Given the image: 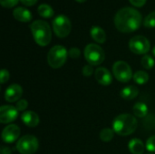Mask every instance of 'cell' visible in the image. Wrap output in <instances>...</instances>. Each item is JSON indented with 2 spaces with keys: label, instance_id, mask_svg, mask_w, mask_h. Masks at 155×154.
<instances>
[{
  "label": "cell",
  "instance_id": "1",
  "mask_svg": "<svg viewBox=\"0 0 155 154\" xmlns=\"http://www.w3.org/2000/svg\"><path fill=\"white\" fill-rule=\"evenodd\" d=\"M142 20V15L136 9L124 7L116 13L114 25L122 33H132L141 26Z\"/></svg>",
  "mask_w": 155,
  "mask_h": 154
},
{
  "label": "cell",
  "instance_id": "2",
  "mask_svg": "<svg viewBox=\"0 0 155 154\" xmlns=\"http://www.w3.org/2000/svg\"><path fill=\"white\" fill-rule=\"evenodd\" d=\"M137 125V120L134 115L123 113L114 120L113 130L121 136H128L135 132Z\"/></svg>",
  "mask_w": 155,
  "mask_h": 154
},
{
  "label": "cell",
  "instance_id": "3",
  "mask_svg": "<svg viewBox=\"0 0 155 154\" xmlns=\"http://www.w3.org/2000/svg\"><path fill=\"white\" fill-rule=\"evenodd\" d=\"M30 29L35 43L40 46H46L52 40V31L49 24L44 20H35L30 25Z\"/></svg>",
  "mask_w": 155,
  "mask_h": 154
},
{
  "label": "cell",
  "instance_id": "4",
  "mask_svg": "<svg viewBox=\"0 0 155 154\" xmlns=\"http://www.w3.org/2000/svg\"><path fill=\"white\" fill-rule=\"evenodd\" d=\"M67 56H68V52L65 47L62 45H54L48 52L47 54L48 64L54 69L61 68L65 64Z\"/></svg>",
  "mask_w": 155,
  "mask_h": 154
},
{
  "label": "cell",
  "instance_id": "5",
  "mask_svg": "<svg viewBox=\"0 0 155 154\" xmlns=\"http://www.w3.org/2000/svg\"><path fill=\"white\" fill-rule=\"evenodd\" d=\"M84 58L91 65H100L105 58L104 52L101 46L94 44H89L84 48Z\"/></svg>",
  "mask_w": 155,
  "mask_h": 154
},
{
  "label": "cell",
  "instance_id": "6",
  "mask_svg": "<svg viewBox=\"0 0 155 154\" xmlns=\"http://www.w3.org/2000/svg\"><path fill=\"white\" fill-rule=\"evenodd\" d=\"M52 25L55 35L60 38L66 37L72 30V24L70 19L64 15H57L53 20Z\"/></svg>",
  "mask_w": 155,
  "mask_h": 154
},
{
  "label": "cell",
  "instance_id": "7",
  "mask_svg": "<svg viewBox=\"0 0 155 154\" xmlns=\"http://www.w3.org/2000/svg\"><path fill=\"white\" fill-rule=\"evenodd\" d=\"M39 143L34 135H25L16 143V150L21 154H34L38 150Z\"/></svg>",
  "mask_w": 155,
  "mask_h": 154
},
{
  "label": "cell",
  "instance_id": "8",
  "mask_svg": "<svg viewBox=\"0 0 155 154\" xmlns=\"http://www.w3.org/2000/svg\"><path fill=\"white\" fill-rule=\"evenodd\" d=\"M113 73L114 77L121 83H127L134 76L132 68L124 61L115 62L113 66Z\"/></svg>",
  "mask_w": 155,
  "mask_h": 154
},
{
  "label": "cell",
  "instance_id": "9",
  "mask_svg": "<svg viewBox=\"0 0 155 154\" xmlns=\"http://www.w3.org/2000/svg\"><path fill=\"white\" fill-rule=\"evenodd\" d=\"M129 48L135 54H145L150 51V41L143 35H136L129 41Z\"/></svg>",
  "mask_w": 155,
  "mask_h": 154
},
{
  "label": "cell",
  "instance_id": "10",
  "mask_svg": "<svg viewBox=\"0 0 155 154\" xmlns=\"http://www.w3.org/2000/svg\"><path fill=\"white\" fill-rule=\"evenodd\" d=\"M18 110L12 105H3L0 108V123H9L14 122L18 116Z\"/></svg>",
  "mask_w": 155,
  "mask_h": 154
},
{
  "label": "cell",
  "instance_id": "11",
  "mask_svg": "<svg viewBox=\"0 0 155 154\" xmlns=\"http://www.w3.org/2000/svg\"><path fill=\"white\" fill-rule=\"evenodd\" d=\"M20 135V128L15 124L7 125L2 132V140L5 143H13Z\"/></svg>",
  "mask_w": 155,
  "mask_h": 154
},
{
  "label": "cell",
  "instance_id": "12",
  "mask_svg": "<svg viewBox=\"0 0 155 154\" xmlns=\"http://www.w3.org/2000/svg\"><path fill=\"white\" fill-rule=\"evenodd\" d=\"M23 94V89L19 84H14L9 85L5 92V99L8 103L18 102Z\"/></svg>",
  "mask_w": 155,
  "mask_h": 154
},
{
  "label": "cell",
  "instance_id": "13",
  "mask_svg": "<svg viewBox=\"0 0 155 154\" xmlns=\"http://www.w3.org/2000/svg\"><path fill=\"white\" fill-rule=\"evenodd\" d=\"M95 80L102 85L107 86L112 84L113 77L109 70L104 67H98L94 72Z\"/></svg>",
  "mask_w": 155,
  "mask_h": 154
},
{
  "label": "cell",
  "instance_id": "14",
  "mask_svg": "<svg viewBox=\"0 0 155 154\" xmlns=\"http://www.w3.org/2000/svg\"><path fill=\"white\" fill-rule=\"evenodd\" d=\"M22 122L28 127H36L39 124V116L33 111H25L21 115Z\"/></svg>",
  "mask_w": 155,
  "mask_h": 154
},
{
  "label": "cell",
  "instance_id": "15",
  "mask_svg": "<svg viewBox=\"0 0 155 154\" xmlns=\"http://www.w3.org/2000/svg\"><path fill=\"white\" fill-rule=\"evenodd\" d=\"M13 16L15 17V19H16L19 22H23V23H27L29 21L32 20L33 15L32 13L24 7H16L14 9L13 11Z\"/></svg>",
  "mask_w": 155,
  "mask_h": 154
},
{
  "label": "cell",
  "instance_id": "16",
  "mask_svg": "<svg viewBox=\"0 0 155 154\" xmlns=\"http://www.w3.org/2000/svg\"><path fill=\"white\" fill-rule=\"evenodd\" d=\"M128 148H129V151L131 152V153L143 154L145 150V145L140 139L134 138L129 142Z\"/></svg>",
  "mask_w": 155,
  "mask_h": 154
},
{
  "label": "cell",
  "instance_id": "17",
  "mask_svg": "<svg viewBox=\"0 0 155 154\" xmlns=\"http://www.w3.org/2000/svg\"><path fill=\"white\" fill-rule=\"evenodd\" d=\"M90 34H91V36L92 38L99 43V44H104L106 40V34H105V32L103 28H101L100 26H97V25H94L91 28V31H90Z\"/></svg>",
  "mask_w": 155,
  "mask_h": 154
},
{
  "label": "cell",
  "instance_id": "18",
  "mask_svg": "<svg viewBox=\"0 0 155 154\" xmlns=\"http://www.w3.org/2000/svg\"><path fill=\"white\" fill-rule=\"evenodd\" d=\"M138 93H139L138 88L135 87V86H134V85H130V86L124 87L121 91L120 95H121V97L123 99L130 101V100H133V99L136 98L137 95H138Z\"/></svg>",
  "mask_w": 155,
  "mask_h": 154
},
{
  "label": "cell",
  "instance_id": "19",
  "mask_svg": "<svg viewBox=\"0 0 155 154\" xmlns=\"http://www.w3.org/2000/svg\"><path fill=\"white\" fill-rule=\"evenodd\" d=\"M133 111H134V113L136 117L144 118L148 114V106L144 103L140 102V103H137L134 104Z\"/></svg>",
  "mask_w": 155,
  "mask_h": 154
},
{
  "label": "cell",
  "instance_id": "20",
  "mask_svg": "<svg viewBox=\"0 0 155 154\" xmlns=\"http://www.w3.org/2000/svg\"><path fill=\"white\" fill-rule=\"evenodd\" d=\"M37 12H38L39 15L44 17V18H50L54 14V9L49 5H47V4L40 5L38 6V8H37Z\"/></svg>",
  "mask_w": 155,
  "mask_h": 154
},
{
  "label": "cell",
  "instance_id": "21",
  "mask_svg": "<svg viewBox=\"0 0 155 154\" xmlns=\"http://www.w3.org/2000/svg\"><path fill=\"white\" fill-rule=\"evenodd\" d=\"M134 82L138 84H145L149 81V75L144 71H137L133 76Z\"/></svg>",
  "mask_w": 155,
  "mask_h": 154
},
{
  "label": "cell",
  "instance_id": "22",
  "mask_svg": "<svg viewBox=\"0 0 155 154\" xmlns=\"http://www.w3.org/2000/svg\"><path fill=\"white\" fill-rule=\"evenodd\" d=\"M114 135V130L109 129V128H105V129H103L101 131V133H100V139L103 142L108 143V142H111L113 140Z\"/></svg>",
  "mask_w": 155,
  "mask_h": 154
},
{
  "label": "cell",
  "instance_id": "23",
  "mask_svg": "<svg viewBox=\"0 0 155 154\" xmlns=\"http://www.w3.org/2000/svg\"><path fill=\"white\" fill-rule=\"evenodd\" d=\"M141 64L143 65V67H144L145 69H152L154 66V59L148 54H145L141 61Z\"/></svg>",
  "mask_w": 155,
  "mask_h": 154
},
{
  "label": "cell",
  "instance_id": "24",
  "mask_svg": "<svg viewBox=\"0 0 155 154\" xmlns=\"http://www.w3.org/2000/svg\"><path fill=\"white\" fill-rule=\"evenodd\" d=\"M143 25L147 28H155V11L150 13L143 20Z\"/></svg>",
  "mask_w": 155,
  "mask_h": 154
},
{
  "label": "cell",
  "instance_id": "25",
  "mask_svg": "<svg viewBox=\"0 0 155 154\" xmlns=\"http://www.w3.org/2000/svg\"><path fill=\"white\" fill-rule=\"evenodd\" d=\"M15 107L16 109L18 110V112H25V110L27 109L28 107V103L26 100L25 99H20L18 102H16L15 103Z\"/></svg>",
  "mask_w": 155,
  "mask_h": 154
},
{
  "label": "cell",
  "instance_id": "26",
  "mask_svg": "<svg viewBox=\"0 0 155 154\" xmlns=\"http://www.w3.org/2000/svg\"><path fill=\"white\" fill-rule=\"evenodd\" d=\"M145 147H146V149H147L148 152H155V135L151 136L147 140Z\"/></svg>",
  "mask_w": 155,
  "mask_h": 154
},
{
  "label": "cell",
  "instance_id": "27",
  "mask_svg": "<svg viewBox=\"0 0 155 154\" xmlns=\"http://www.w3.org/2000/svg\"><path fill=\"white\" fill-rule=\"evenodd\" d=\"M20 0H0V4L3 7L5 8H11L17 5V3Z\"/></svg>",
  "mask_w": 155,
  "mask_h": 154
},
{
  "label": "cell",
  "instance_id": "28",
  "mask_svg": "<svg viewBox=\"0 0 155 154\" xmlns=\"http://www.w3.org/2000/svg\"><path fill=\"white\" fill-rule=\"evenodd\" d=\"M80 54H81V51L76 47H73L68 51V55L73 59H77L80 56Z\"/></svg>",
  "mask_w": 155,
  "mask_h": 154
},
{
  "label": "cell",
  "instance_id": "29",
  "mask_svg": "<svg viewBox=\"0 0 155 154\" xmlns=\"http://www.w3.org/2000/svg\"><path fill=\"white\" fill-rule=\"evenodd\" d=\"M82 72H83V74H84V76H87V77L91 76V75L94 74L93 65H91V64H86V65H84V66L83 67Z\"/></svg>",
  "mask_w": 155,
  "mask_h": 154
},
{
  "label": "cell",
  "instance_id": "30",
  "mask_svg": "<svg viewBox=\"0 0 155 154\" xmlns=\"http://www.w3.org/2000/svg\"><path fill=\"white\" fill-rule=\"evenodd\" d=\"M9 79V72L5 69H3L1 70V73H0V83L3 84L5 83H6Z\"/></svg>",
  "mask_w": 155,
  "mask_h": 154
},
{
  "label": "cell",
  "instance_id": "31",
  "mask_svg": "<svg viewBox=\"0 0 155 154\" xmlns=\"http://www.w3.org/2000/svg\"><path fill=\"white\" fill-rule=\"evenodd\" d=\"M132 5H134L136 7H142L145 5L147 0H129Z\"/></svg>",
  "mask_w": 155,
  "mask_h": 154
},
{
  "label": "cell",
  "instance_id": "32",
  "mask_svg": "<svg viewBox=\"0 0 155 154\" xmlns=\"http://www.w3.org/2000/svg\"><path fill=\"white\" fill-rule=\"evenodd\" d=\"M37 1H38V0H20V2H21L23 5H26V6H32V5H34L35 4H36Z\"/></svg>",
  "mask_w": 155,
  "mask_h": 154
},
{
  "label": "cell",
  "instance_id": "33",
  "mask_svg": "<svg viewBox=\"0 0 155 154\" xmlns=\"http://www.w3.org/2000/svg\"><path fill=\"white\" fill-rule=\"evenodd\" d=\"M0 154H11V150L9 147L2 146L1 147V153Z\"/></svg>",
  "mask_w": 155,
  "mask_h": 154
},
{
  "label": "cell",
  "instance_id": "34",
  "mask_svg": "<svg viewBox=\"0 0 155 154\" xmlns=\"http://www.w3.org/2000/svg\"><path fill=\"white\" fill-rule=\"evenodd\" d=\"M77 2H79V3H84L86 0H76Z\"/></svg>",
  "mask_w": 155,
  "mask_h": 154
},
{
  "label": "cell",
  "instance_id": "35",
  "mask_svg": "<svg viewBox=\"0 0 155 154\" xmlns=\"http://www.w3.org/2000/svg\"><path fill=\"white\" fill-rule=\"evenodd\" d=\"M153 54L155 55V46L153 47Z\"/></svg>",
  "mask_w": 155,
  "mask_h": 154
}]
</instances>
